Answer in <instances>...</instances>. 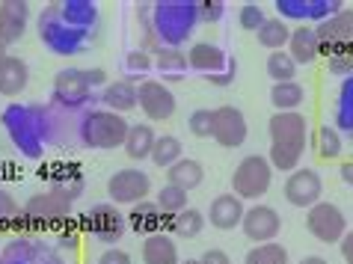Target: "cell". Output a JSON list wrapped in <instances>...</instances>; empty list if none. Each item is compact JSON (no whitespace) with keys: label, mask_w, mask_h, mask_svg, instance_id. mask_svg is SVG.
<instances>
[{"label":"cell","mask_w":353,"mask_h":264,"mask_svg":"<svg viewBox=\"0 0 353 264\" xmlns=\"http://www.w3.org/2000/svg\"><path fill=\"white\" fill-rule=\"evenodd\" d=\"M285 51L291 54V60L297 65H309V63H315L323 57V45H321V39L315 33V27L297 24V27H291V39H288Z\"/></svg>","instance_id":"20"},{"label":"cell","mask_w":353,"mask_h":264,"mask_svg":"<svg viewBox=\"0 0 353 264\" xmlns=\"http://www.w3.org/2000/svg\"><path fill=\"white\" fill-rule=\"evenodd\" d=\"M273 184V166L264 154H247L232 172V193L243 202H259Z\"/></svg>","instance_id":"7"},{"label":"cell","mask_w":353,"mask_h":264,"mask_svg":"<svg viewBox=\"0 0 353 264\" xmlns=\"http://www.w3.org/2000/svg\"><path fill=\"white\" fill-rule=\"evenodd\" d=\"M27 83H30V65H27L21 57L9 54L3 65H0V95L15 99V95H21L27 90Z\"/></svg>","instance_id":"24"},{"label":"cell","mask_w":353,"mask_h":264,"mask_svg":"<svg viewBox=\"0 0 353 264\" xmlns=\"http://www.w3.org/2000/svg\"><path fill=\"white\" fill-rule=\"evenodd\" d=\"M205 223H208V217H205L202 211L184 208L181 214L170 217V232H175V234H179V238H184V241H193V238H199V234H202Z\"/></svg>","instance_id":"32"},{"label":"cell","mask_w":353,"mask_h":264,"mask_svg":"<svg viewBox=\"0 0 353 264\" xmlns=\"http://www.w3.org/2000/svg\"><path fill=\"white\" fill-rule=\"evenodd\" d=\"M303 101H306V86L297 83V81L273 83V86H270V104L276 107V113L300 110V104H303Z\"/></svg>","instance_id":"29"},{"label":"cell","mask_w":353,"mask_h":264,"mask_svg":"<svg viewBox=\"0 0 353 264\" xmlns=\"http://www.w3.org/2000/svg\"><path fill=\"white\" fill-rule=\"evenodd\" d=\"M268 74H270V81L273 83H288V81H297V63L291 60V54L288 51H273L268 57Z\"/></svg>","instance_id":"35"},{"label":"cell","mask_w":353,"mask_h":264,"mask_svg":"<svg viewBox=\"0 0 353 264\" xmlns=\"http://www.w3.org/2000/svg\"><path fill=\"white\" fill-rule=\"evenodd\" d=\"M241 232L252 241V247H259V243L276 241V234L282 232V220H279L276 208L259 202V205H252V208H247V214H243Z\"/></svg>","instance_id":"16"},{"label":"cell","mask_w":353,"mask_h":264,"mask_svg":"<svg viewBox=\"0 0 353 264\" xmlns=\"http://www.w3.org/2000/svg\"><path fill=\"white\" fill-rule=\"evenodd\" d=\"M137 18L143 27V51L154 48H181L190 42L199 27V0H163V3L137 6Z\"/></svg>","instance_id":"2"},{"label":"cell","mask_w":353,"mask_h":264,"mask_svg":"<svg viewBox=\"0 0 353 264\" xmlns=\"http://www.w3.org/2000/svg\"><path fill=\"white\" fill-rule=\"evenodd\" d=\"M225 12V3L223 0H199V21L205 24H214V21H220Z\"/></svg>","instance_id":"44"},{"label":"cell","mask_w":353,"mask_h":264,"mask_svg":"<svg viewBox=\"0 0 353 264\" xmlns=\"http://www.w3.org/2000/svg\"><path fill=\"white\" fill-rule=\"evenodd\" d=\"M268 134H270V152L268 161L276 172H294L300 170L303 152L309 143V119L306 113H273L268 122Z\"/></svg>","instance_id":"4"},{"label":"cell","mask_w":353,"mask_h":264,"mask_svg":"<svg viewBox=\"0 0 353 264\" xmlns=\"http://www.w3.org/2000/svg\"><path fill=\"white\" fill-rule=\"evenodd\" d=\"M306 229L321 243H341V238L347 234V217L339 205L318 202L306 211Z\"/></svg>","instance_id":"9"},{"label":"cell","mask_w":353,"mask_h":264,"mask_svg":"<svg viewBox=\"0 0 353 264\" xmlns=\"http://www.w3.org/2000/svg\"><path fill=\"white\" fill-rule=\"evenodd\" d=\"M137 95H140V110L149 116V122H166L175 116V95L163 81H140Z\"/></svg>","instance_id":"14"},{"label":"cell","mask_w":353,"mask_h":264,"mask_svg":"<svg viewBox=\"0 0 353 264\" xmlns=\"http://www.w3.org/2000/svg\"><path fill=\"white\" fill-rule=\"evenodd\" d=\"M264 21H268V15H264V9H261L259 3H243V6L238 9V24H241V30L259 33Z\"/></svg>","instance_id":"41"},{"label":"cell","mask_w":353,"mask_h":264,"mask_svg":"<svg viewBox=\"0 0 353 264\" xmlns=\"http://www.w3.org/2000/svg\"><path fill=\"white\" fill-rule=\"evenodd\" d=\"M312 149H315L321 161H336L345 152V136L332 128V125H321L315 136H312Z\"/></svg>","instance_id":"30"},{"label":"cell","mask_w":353,"mask_h":264,"mask_svg":"<svg viewBox=\"0 0 353 264\" xmlns=\"http://www.w3.org/2000/svg\"><path fill=\"white\" fill-rule=\"evenodd\" d=\"M303 264H327V261H323V258H318V256H312V258H306Z\"/></svg>","instance_id":"51"},{"label":"cell","mask_w":353,"mask_h":264,"mask_svg":"<svg viewBox=\"0 0 353 264\" xmlns=\"http://www.w3.org/2000/svg\"><path fill=\"white\" fill-rule=\"evenodd\" d=\"M339 9H345L341 0H276V12L282 21H300L309 27L327 21Z\"/></svg>","instance_id":"11"},{"label":"cell","mask_w":353,"mask_h":264,"mask_svg":"<svg viewBox=\"0 0 353 264\" xmlns=\"http://www.w3.org/2000/svg\"><path fill=\"white\" fill-rule=\"evenodd\" d=\"M188 131L193 136H199V140H208L211 131H214V110H205V107L193 110L190 119H188Z\"/></svg>","instance_id":"42"},{"label":"cell","mask_w":353,"mask_h":264,"mask_svg":"<svg viewBox=\"0 0 353 264\" xmlns=\"http://www.w3.org/2000/svg\"><path fill=\"white\" fill-rule=\"evenodd\" d=\"M21 220V205L12 199V193L0 187V226H12Z\"/></svg>","instance_id":"43"},{"label":"cell","mask_w":353,"mask_h":264,"mask_svg":"<svg viewBox=\"0 0 353 264\" xmlns=\"http://www.w3.org/2000/svg\"><path fill=\"white\" fill-rule=\"evenodd\" d=\"M48 190L60 193L63 199H68V202L74 205V199L83 193V179H81V175H77V172H72V170H68V172L63 170V172L51 175V187H48Z\"/></svg>","instance_id":"38"},{"label":"cell","mask_w":353,"mask_h":264,"mask_svg":"<svg viewBox=\"0 0 353 264\" xmlns=\"http://www.w3.org/2000/svg\"><path fill=\"white\" fill-rule=\"evenodd\" d=\"M101 104L107 107V110H113V113H131L140 107V95H137V83L131 81H110L101 90Z\"/></svg>","instance_id":"23"},{"label":"cell","mask_w":353,"mask_h":264,"mask_svg":"<svg viewBox=\"0 0 353 264\" xmlns=\"http://www.w3.org/2000/svg\"><path fill=\"white\" fill-rule=\"evenodd\" d=\"M6 57H9V42H6L3 36H0V65H3V60H6Z\"/></svg>","instance_id":"50"},{"label":"cell","mask_w":353,"mask_h":264,"mask_svg":"<svg viewBox=\"0 0 353 264\" xmlns=\"http://www.w3.org/2000/svg\"><path fill=\"white\" fill-rule=\"evenodd\" d=\"M39 39L48 51L60 57H77L92 48L98 30V6L90 0H57L36 18Z\"/></svg>","instance_id":"1"},{"label":"cell","mask_w":353,"mask_h":264,"mask_svg":"<svg viewBox=\"0 0 353 264\" xmlns=\"http://www.w3.org/2000/svg\"><path fill=\"white\" fill-rule=\"evenodd\" d=\"M154 68V57L149 51H143V48H134V51L125 54V72H128V77L125 81H137V77H143L145 72H152Z\"/></svg>","instance_id":"40"},{"label":"cell","mask_w":353,"mask_h":264,"mask_svg":"<svg viewBox=\"0 0 353 264\" xmlns=\"http://www.w3.org/2000/svg\"><path fill=\"white\" fill-rule=\"evenodd\" d=\"M247 264H288V250L282 243H259L247 252Z\"/></svg>","instance_id":"39"},{"label":"cell","mask_w":353,"mask_h":264,"mask_svg":"<svg viewBox=\"0 0 353 264\" xmlns=\"http://www.w3.org/2000/svg\"><path fill=\"white\" fill-rule=\"evenodd\" d=\"M229 63H232V57L225 54L217 42H193L188 48V65H190V72L202 74V77H214V74L225 72Z\"/></svg>","instance_id":"17"},{"label":"cell","mask_w":353,"mask_h":264,"mask_svg":"<svg viewBox=\"0 0 353 264\" xmlns=\"http://www.w3.org/2000/svg\"><path fill=\"white\" fill-rule=\"evenodd\" d=\"M57 116L54 107L45 104H9L3 113H0V122L9 134V140L24 158H42L45 145L57 136Z\"/></svg>","instance_id":"3"},{"label":"cell","mask_w":353,"mask_h":264,"mask_svg":"<svg viewBox=\"0 0 353 264\" xmlns=\"http://www.w3.org/2000/svg\"><path fill=\"white\" fill-rule=\"evenodd\" d=\"M247 134H250V125H247V116H243L241 107L223 104L214 110L211 140L217 145H223V149H238V145L247 143Z\"/></svg>","instance_id":"10"},{"label":"cell","mask_w":353,"mask_h":264,"mask_svg":"<svg viewBox=\"0 0 353 264\" xmlns=\"http://www.w3.org/2000/svg\"><path fill=\"white\" fill-rule=\"evenodd\" d=\"M27 24H30V3H24V0H3L0 3V36L9 45L27 33Z\"/></svg>","instance_id":"21"},{"label":"cell","mask_w":353,"mask_h":264,"mask_svg":"<svg viewBox=\"0 0 353 264\" xmlns=\"http://www.w3.org/2000/svg\"><path fill=\"white\" fill-rule=\"evenodd\" d=\"M68 214H72V202L63 199L60 193H54V190L36 193V196H30L24 205V217L36 223V226H60V223L68 220Z\"/></svg>","instance_id":"12"},{"label":"cell","mask_w":353,"mask_h":264,"mask_svg":"<svg viewBox=\"0 0 353 264\" xmlns=\"http://www.w3.org/2000/svg\"><path fill=\"white\" fill-rule=\"evenodd\" d=\"M184 158V149H181V140L172 134H163L158 136V143H154V152H152V163L158 166V170H170L175 161Z\"/></svg>","instance_id":"34"},{"label":"cell","mask_w":353,"mask_h":264,"mask_svg":"<svg viewBox=\"0 0 353 264\" xmlns=\"http://www.w3.org/2000/svg\"><path fill=\"white\" fill-rule=\"evenodd\" d=\"M154 143H158V134L149 122H137L131 125L128 136H125V154L131 161H152V152H154Z\"/></svg>","instance_id":"26"},{"label":"cell","mask_w":353,"mask_h":264,"mask_svg":"<svg viewBox=\"0 0 353 264\" xmlns=\"http://www.w3.org/2000/svg\"><path fill=\"white\" fill-rule=\"evenodd\" d=\"M336 131L341 136L353 140V77H347L339 90V101H336Z\"/></svg>","instance_id":"33"},{"label":"cell","mask_w":353,"mask_h":264,"mask_svg":"<svg viewBox=\"0 0 353 264\" xmlns=\"http://www.w3.org/2000/svg\"><path fill=\"white\" fill-rule=\"evenodd\" d=\"M243 214H247V205H243L241 196H234V193H220V196L211 199L208 223L214 229H220V232H229V229L241 226Z\"/></svg>","instance_id":"19"},{"label":"cell","mask_w":353,"mask_h":264,"mask_svg":"<svg viewBox=\"0 0 353 264\" xmlns=\"http://www.w3.org/2000/svg\"><path fill=\"white\" fill-rule=\"evenodd\" d=\"M321 193H323V181L318 170H312V166H300L285 179V199L294 208L309 211L312 205L321 202Z\"/></svg>","instance_id":"13"},{"label":"cell","mask_w":353,"mask_h":264,"mask_svg":"<svg viewBox=\"0 0 353 264\" xmlns=\"http://www.w3.org/2000/svg\"><path fill=\"white\" fill-rule=\"evenodd\" d=\"M323 65H327V72L336 74V77H345V81L353 77V45L323 51Z\"/></svg>","instance_id":"36"},{"label":"cell","mask_w":353,"mask_h":264,"mask_svg":"<svg viewBox=\"0 0 353 264\" xmlns=\"http://www.w3.org/2000/svg\"><path fill=\"white\" fill-rule=\"evenodd\" d=\"M154 202H158V208L166 214V217H175V214H181L184 208H190L188 190L175 187V184H163V187L158 190V196H154Z\"/></svg>","instance_id":"37"},{"label":"cell","mask_w":353,"mask_h":264,"mask_svg":"<svg viewBox=\"0 0 353 264\" xmlns=\"http://www.w3.org/2000/svg\"><path fill=\"white\" fill-rule=\"evenodd\" d=\"M152 57H154V68L161 72L163 83H179L190 72L188 54H184L181 48H154Z\"/></svg>","instance_id":"25"},{"label":"cell","mask_w":353,"mask_h":264,"mask_svg":"<svg viewBox=\"0 0 353 264\" xmlns=\"http://www.w3.org/2000/svg\"><path fill=\"white\" fill-rule=\"evenodd\" d=\"M234 77H238V60H232L225 72L214 74V77H205V81H208L211 86H220V90H225V86H232V83H234Z\"/></svg>","instance_id":"45"},{"label":"cell","mask_w":353,"mask_h":264,"mask_svg":"<svg viewBox=\"0 0 353 264\" xmlns=\"http://www.w3.org/2000/svg\"><path fill=\"white\" fill-rule=\"evenodd\" d=\"M131 125L125 116L113 113V110H86L77 116V125H74V134L81 136V145L86 149H98V152H107V149H119L125 145V136H128Z\"/></svg>","instance_id":"6"},{"label":"cell","mask_w":353,"mask_h":264,"mask_svg":"<svg viewBox=\"0 0 353 264\" xmlns=\"http://www.w3.org/2000/svg\"><path fill=\"white\" fill-rule=\"evenodd\" d=\"M110 83L104 68H63L54 74V99L51 107L63 113H86L95 104V90Z\"/></svg>","instance_id":"5"},{"label":"cell","mask_w":353,"mask_h":264,"mask_svg":"<svg viewBox=\"0 0 353 264\" xmlns=\"http://www.w3.org/2000/svg\"><path fill=\"white\" fill-rule=\"evenodd\" d=\"M98 264H134V261H131V252H125L119 247H107L98 256Z\"/></svg>","instance_id":"46"},{"label":"cell","mask_w":353,"mask_h":264,"mask_svg":"<svg viewBox=\"0 0 353 264\" xmlns=\"http://www.w3.org/2000/svg\"><path fill=\"white\" fill-rule=\"evenodd\" d=\"M256 36H259V45L268 48L270 54L273 51H285L288 39H291V27H288V21H282V18H268Z\"/></svg>","instance_id":"31"},{"label":"cell","mask_w":353,"mask_h":264,"mask_svg":"<svg viewBox=\"0 0 353 264\" xmlns=\"http://www.w3.org/2000/svg\"><path fill=\"white\" fill-rule=\"evenodd\" d=\"M199 264H232V261H229V256H225L223 250H208V252H202Z\"/></svg>","instance_id":"47"},{"label":"cell","mask_w":353,"mask_h":264,"mask_svg":"<svg viewBox=\"0 0 353 264\" xmlns=\"http://www.w3.org/2000/svg\"><path fill=\"white\" fill-rule=\"evenodd\" d=\"M152 193V179L137 166H125V170H116L110 179H107V196L113 205H137L145 202Z\"/></svg>","instance_id":"8"},{"label":"cell","mask_w":353,"mask_h":264,"mask_svg":"<svg viewBox=\"0 0 353 264\" xmlns=\"http://www.w3.org/2000/svg\"><path fill=\"white\" fill-rule=\"evenodd\" d=\"M128 226L140 234H158L163 229H170V220H166V214L158 208V202H137L131 205V214H128Z\"/></svg>","instance_id":"22"},{"label":"cell","mask_w":353,"mask_h":264,"mask_svg":"<svg viewBox=\"0 0 353 264\" xmlns=\"http://www.w3.org/2000/svg\"><path fill=\"white\" fill-rule=\"evenodd\" d=\"M315 33L321 39L323 51H332V48H345L353 45V9L345 6L339 9L336 15H330L327 21L315 24Z\"/></svg>","instance_id":"18"},{"label":"cell","mask_w":353,"mask_h":264,"mask_svg":"<svg viewBox=\"0 0 353 264\" xmlns=\"http://www.w3.org/2000/svg\"><path fill=\"white\" fill-rule=\"evenodd\" d=\"M339 252H341V258H345V264H353V232L350 229H347L345 238H341Z\"/></svg>","instance_id":"48"},{"label":"cell","mask_w":353,"mask_h":264,"mask_svg":"<svg viewBox=\"0 0 353 264\" xmlns=\"http://www.w3.org/2000/svg\"><path fill=\"white\" fill-rule=\"evenodd\" d=\"M140 252H143V264H181L179 247H175V241L166 232L149 234V238L143 241Z\"/></svg>","instance_id":"27"},{"label":"cell","mask_w":353,"mask_h":264,"mask_svg":"<svg viewBox=\"0 0 353 264\" xmlns=\"http://www.w3.org/2000/svg\"><path fill=\"white\" fill-rule=\"evenodd\" d=\"M83 220H86V232L95 241L110 243V247L125 238V226H128V217H122L119 208H113V205H95L92 211H86Z\"/></svg>","instance_id":"15"},{"label":"cell","mask_w":353,"mask_h":264,"mask_svg":"<svg viewBox=\"0 0 353 264\" xmlns=\"http://www.w3.org/2000/svg\"><path fill=\"white\" fill-rule=\"evenodd\" d=\"M339 175H341V181H345L347 187H353V158H350V161H341Z\"/></svg>","instance_id":"49"},{"label":"cell","mask_w":353,"mask_h":264,"mask_svg":"<svg viewBox=\"0 0 353 264\" xmlns=\"http://www.w3.org/2000/svg\"><path fill=\"white\" fill-rule=\"evenodd\" d=\"M202 181H205V166L193 158H181L166 170V184H175V187H181L188 193L199 187Z\"/></svg>","instance_id":"28"}]
</instances>
